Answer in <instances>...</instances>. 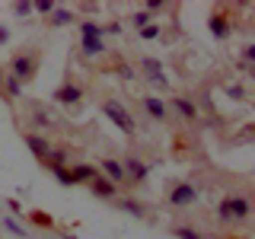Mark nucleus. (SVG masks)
I'll list each match as a JSON object with an SVG mask.
<instances>
[{
    "instance_id": "7",
    "label": "nucleus",
    "mask_w": 255,
    "mask_h": 239,
    "mask_svg": "<svg viewBox=\"0 0 255 239\" xmlns=\"http://www.w3.org/2000/svg\"><path fill=\"white\" fill-rule=\"evenodd\" d=\"M51 99L58 102V106H80V102H83V86L74 83V80H67V83H61L58 90H54Z\"/></svg>"
},
{
    "instance_id": "25",
    "label": "nucleus",
    "mask_w": 255,
    "mask_h": 239,
    "mask_svg": "<svg viewBox=\"0 0 255 239\" xmlns=\"http://www.w3.org/2000/svg\"><path fill=\"white\" fill-rule=\"evenodd\" d=\"M128 22H131L134 29H143V26H150V22H153V16L140 10V13H131V16H128Z\"/></svg>"
},
{
    "instance_id": "27",
    "label": "nucleus",
    "mask_w": 255,
    "mask_h": 239,
    "mask_svg": "<svg viewBox=\"0 0 255 239\" xmlns=\"http://www.w3.org/2000/svg\"><path fill=\"white\" fill-rule=\"evenodd\" d=\"M48 172H51L54 179L61 182V185H67V188L74 185V175H70V169H67V166H64V169H48Z\"/></svg>"
},
{
    "instance_id": "32",
    "label": "nucleus",
    "mask_w": 255,
    "mask_h": 239,
    "mask_svg": "<svg viewBox=\"0 0 255 239\" xmlns=\"http://www.w3.org/2000/svg\"><path fill=\"white\" fill-rule=\"evenodd\" d=\"M102 35H122V19H112L109 26H102Z\"/></svg>"
},
{
    "instance_id": "20",
    "label": "nucleus",
    "mask_w": 255,
    "mask_h": 239,
    "mask_svg": "<svg viewBox=\"0 0 255 239\" xmlns=\"http://www.w3.org/2000/svg\"><path fill=\"white\" fill-rule=\"evenodd\" d=\"M77 26H80V38H106L102 35V22L96 19H77Z\"/></svg>"
},
{
    "instance_id": "26",
    "label": "nucleus",
    "mask_w": 255,
    "mask_h": 239,
    "mask_svg": "<svg viewBox=\"0 0 255 239\" xmlns=\"http://www.w3.org/2000/svg\"><path fill=\"white\" fill-rule=\"evenodd\" d=\"M32 121H35V127H48V124H51V118H48V112L42 106H32Z\"/></svg>"
},
{
    "instance_id": "22",
    "label": "nucleus",
    "mask_w": 255,
    "mask_h": 239,
    "mask_svg": "<svg viewBox=\"0 0 255 239\" xmlns=\"http://www.w3.org/2000/svg\"><path fill=\"white\" fill-rule=\"evenodd\" d=\"M26 220H29V223H35V227H42V230H51V227H54V217H48L45 211H29V214H26Z\"/></svg>"
},
{
    "instance_id": "10",
    "label": "nucleus",
    "mask_w": 255,
    "mask_h": 239,
    "mask_svg": "<svg viewBox=\"0 0 255 239\" xmlns=\"http://www.w3.org/2000/svg\"><path fill=\"white\" fill-rule=\"evenodd\" d=\"M140 70L147 74V80L156 86V90H166V86H169V80L163 77V64H159L156 58H143L140 61Z\"/></svg>"
},
{
    "instance_id": "24",
    "label": "nucleus",
    "mask_w": 255,
    "mask_h": 239,
    "mask_svg": "<svg viewBox=\"0 0 255 239\" xmlns=\"http://www.w3.org/2000/svg\"><path fill=\"white\" fill-rule=\"evenodd\" d=\"M54 0H32V13H38V16H51L54 13Z\"/></svg>"
},
{
    "instance_id": "38",
    "label": "nucleus",
    "mask_w": 255,
    "mask_h": 239,
    "mask_svg": "<svg viewBox=\"0 0 255 239\" xmlns=\"http://www.w3.org/2000/svg\"><path fill=\"white\" fill-rule=\"evenodd\" d=\"M64 239H77V236H74V233H67V236H64Z\"/></svg>"
},
{
    "instance_id": "23",
    "label": "nucleus",
    "mask_w": 255,
    "mask_h": 239,
    "mask_svg": "<svg viewBox=\"0 0 255 239\" xmlns=\"http://www.w3.org/2000/svg\"><path fill=\"white\" fill-rule=\"evenodd\" d=\"M137 35L143 38V42H156V38L163 35V29H159V22L153 19V22H150V26H143V29H137Z\"/></svg>"
},
{
    "instance_id": "33",
    "label": "nucleus",
    "mask_w": 255,
    "mask_h": 239,
    "mask_svg": "<svg viewBox=\"0 0 255 239\" xmlns=\"http://www.w3.org/2000/svg\"><path fill=\"white\" fill-rule=\"evenodd\" d=\"M118 77H125V80H134L137 74H134V67H131V64H118Z\"/></svg>"
},
{
    "instance_id": "30",
    "label": "nucleus",
    "mask_w": 255,
    "mask_h": 239,
    "mask_svg": "<svg viewBox=\"0 0 255 239\" xmlns=\"http://www.w3.org/2000/svg\"><path fill=\"white\" fill-rule=\"evenodd\" d=\"M3 227H6V230H10V233H13V236H19V239H26V230H22V227H19V223H16L13 217H3Z\"/></svg>"
},
{
    "instance_id": "5",
    "label": "nucleus",
    "mask_w": 255,
    "mask_h": 239,
    "mask_svg": "<svg viewBox=\"0 0 255 239\" xmlns=\"http://www.w3.org/2000/svg\"><path fill=\"white\" fill-rule=\"evenodd\" d=\"M118 163H122V169H125V185H128V188H134V185H143V182H147V175H150V166L143 163L140 156L128 153L125 159H118Z\"/></svg>"
},
{
    "instance_id": "11",
    "label": "nucleus",
    "mask_w": 255,
    "mask_h": 239,
    "mask_svg": "<svg viewBox=\"0 0 255 239\" xmlns=\"http://www.w3.org/2000/svg\"><path fill=\"white\" fill-rule=\"evenodd\" d=\"M86 188L93 191V198H102V201H115V198H118V185H115V182H109L106 175H96Z\"/></svg>"
},
{
    "instance_id": "4",
    "label": "nucleus",
    "mask_w": 255,
    "mask_h": 239,
    "mask_svg": "<svg viewBox=\"0 0 255 239\" xmlns=\"http://www.w3.org/2000/svg\"><path fill=\"white\" fill-rule=\"evenodd\" d=\"M102 115H106L109 121L118 127V131H125V134H134V131H137L134 115L122 106V102H115V99H106V102H102Z\"/></svg>"
},
{
    "instance_id": "21",
    "label": "nucleus",
    "mask_w": 255,
    "mask_h": 239,
    "mask_svg": "<svg viewBox=\"0 0 255 239\" xmlns=\"http://www.w3.org/2000/svg\"><path fill=\"white\" fill-rule=\"evenodd\" d=\"M169 233H172L175 239H204L195 227H185V223H175V227H169Z\"/></svg>"
},
{
    "instance_id": "37",
    "label": "nucleus",
    "mask_w": 255,
    "mask_h": 239,
    "mask_svg": "<svg viewBox=\"0 0 255 239\" xmlns=\"http://www.w3.org/2000/svg\"><path fill=\"white\" fill-rule=\"evenodd\" d=\"M0 86H3V67H0Z\"/></svg>"
},
{
    "instance_id": "18",
    "label": "nucleus",
    "mask_w": 255,
    "mask_h": 239,
    "mask_svg": "<svg viewBox=\"0 0 255 239\" xmlns=\"http://www.w3.org/2000/svg\"><path fill=\"white\" fill-rule=\"evenodd\" d=\"M19 96H22V83H19V80H13V77L3 70V86H0V99L13 102V99H19Z\"/></svg>"
},
{
    "instance_id": "12",
    "label": "nucleus",
    "mask_w": 255,
    "mask_h": 239,
    "mask_svg": "<svg viewBox=\"0 0 255 239\" xmlns=\"http://www.w3.org/2000/svg\"><path fill=\"white\" fill-rule=\"evenodd\" d=\"M172 112L182 118V121H198V106L191 96H175L172 99Z\"/></svg>"
},
{
    "instance_id": "16",
    "label": "nucleus",
    "mask_w": 255,
    "mask_h": 239,
    "mask_svg": "<svg viewBox=\"0 0 255 239\" xmlns=\"http://www.w3.org/2000/svg\"><path fill=\"white\" fill-rule=\"evenodd\" d=\"M115 207H118V211H125V214H131V217H137V220L147 217V207H143V204L137 201V198H131V195L115 198Z\"/></svg>"
},
{
    "instance_id": "31",
    "label": "nucleus",
    "mask_w": 255,
    "mask_h": 239,
    "mask_svg": "<svg viewBox=\"0 0 255 239\" xmlns=\"http://www.w3.org/2000/svg\"><path fill=\"white\" fill-rule=\"evenodd\" d=\"M163 10H166L163 0H147V3H143V13H150V16H153V13H163Z\"/></svg>"
},
{
    "instance_id": "8",
    "label": "nucleus",
    "mask_w": 255,
    "mask_h": 239,
    "mask_svg": "<svg viewBox=\"0 0 255 239\" xmlns=\"http://www.w3.org/2000/svg\"><path fill=\"white\" fill-rule=\"evenodd\" d=\"M140 106H143V112H147V115L153 118V121H159V124H163L166 118H169V106H166V99H159V96H153V93L143 96Z\"/></svg>"
},
{
    "instance_id": "17",
    "label": "nucleus",
    "mask_w": 255,
    "mask_h": 239,
    "mask_svg": "<svg viewBox=\"0 0 255 239\" xmlns=\"http://www.w3.org/2000/svg\"><path fill=\"white\" fill-rule=\"evenodd\" d=\"M70 22H77V13L67 10V6H54V13L48 16V26H54V29H64Z\"/></svg>"
},
{
    "instance_id": "36",
    "label": "nucleus",
    "mask_w": 255,
    "mask_h": 239,
    "mask_svg": "<svg viewBox=\"0 0 255 239\" xmlns=\"http://www.w3.org/2000/svg\"><path fill=\"white\" fill-rule=\"evenodd\" d=\"M223 239H246V236H223Z\"/></svg>"
},
{
    "instance_id": "28",
    "label": "nucleus",
    "mask_w": 255,
    "mask_h": 239,
    "mask_svg": "<svg viewBox=\"0 0 255 239\" xmlns=\"http://www.w3.org/2000/svg\"><path fill=\"white\" fill-rule=\"evenodd\" d=\"M13 16H19V19H22V16H32V0H16V3H13Z\"/></svg>"
},
{
    "instance_id": "6",
    "label": "nucleus",
    "mask_w": 255,
    "mask_h": 239,
    "mask_svg": "<svg viewBox=\"0 0 255 239\" xmlns=\"http://www.w3.org/2000/svg\"><path fill=\"white\" fill-rule=\"evenodd\" d=\"M207 29H211V35L217 38V42H227V38L233 35V19H230L227 6H214L211 16H207Z\"/></svg>"
},
{
    "instance_id": "9",
    "label": "nucleus",
    "mask_w": 255,
    "mask_h": 239,
    "mask_svg": "<svg viewBox=\"0 0 255 239\" xmlns=\"http://www.w3.org/2000/svg\"><path fill=\"white\" fill-rule=\"evenodd\" d=\"M22 140H26V147L32 150V156H35L38 163H45L48 150H51V140H48L45 134H35V131H26V134H22Z\"/></svg>"
},
{
    "instance_id": "34",
    "label": "nucleus",
    "mask_w": 255,
    "mask_h": 239,
    "mask_svg": "<svg viewBox=\"0 0 255 239\" xmlns=\"http://www.w3.org/2000/svg\"><path fill=\"white\" fill-rule=\"evenodd\" d=\"M10 42V26H0V45Z\"/></svg>"
},
{
    "instance_id": "19",
    "label": "nucleus",
    "mask_w": 255,
    "mask_h": 239,
    "mask_svg": "<svg viewBox=\"0 0 255 239\" xmlns=\"http://www.w3.org/2000/svg\"><path fill=\"white\" fill-rule=\"evenodd\" d=\"M80 51L86 58H99V54H106V38H80Z\"/></svg>"
},
{
    "instance_id": "3",
    "label": "nucleus",
    "mask_w": 255,
    "mask_h": 239,
    "mask_svg": "<svg viewBox=\"0 0 255 239\" xmlns=\"http://www.w3.org/2000/svg\"><path fill=\"white\" fill-rule=\"evenodd\" d=\"M201 201V191H198V185H191V182H172L169 188H166V204L169 207H191Z\"/></svg>"
},
{
    "instance_id": "1",
    "label": "nucleus",
    "mask_w": 255,
    "mask_h": 239,
    "mask_svg": "<svg viewBox=\"0 0 255 239\" xmlns=\"http://www.w3.org/2000/svg\"><path fill=\"white\" fill-rule=\"evenodd\" d=\"M252 217V198L246 191H230L220 198L217 204V220L223 227H233V223H246Z\"/></svg>"
},
{
    "instance_id": "13",
    "label": "nucleus",
    "mask_w": 255,
    "mask_h": 239,
    "mask_svg": "<svg viewBox=\"0 0 255 239\" xmlns=\"http://www.w3.org/2000/svg\"><path fill=\"white\" fill-rule=\"evenodd\" d=\"M96 169H99V175H106L109 182H115L118 188L125 185V169H122V163H118V159H112V156H106V159H102L99 166H96Z\"/></svg>"
},
{
    "instance_id": "15",
    "label": "nucleus",
    "mask_w": 255,
    "mask_h": 239,
    "mask_svg": "<svg viewBox=\"0 0 255 239\" xmlns=\"http://www.w3.org/2000/svg\"><path fill=\"white\" fill-rule=\"evenodd\" d=\"M45 166L48 169H64V166H70V147H51L48 150V156H45Z\"/></svg>"
},
{
    "instance_id": "35",
    "label": "nucleus",
    "mask_w": 255,
    "mask_h": 239,
    "mask_svg": "<svg viewBox=\"0 0 255 239\" xmlns=\"http://www.w3.org/2000/svg\"><path fill=\"white\" fill-rule=\"evenodd\" d=\"M6 207H10L13 214H22V207H19V201H13V198H6Z\"/></svg>"
},
{
    "instance_id": "14",
    "label": "nucleus",
    "mask_w": 255,
    "mask_h": 239,
    "mask_svg": "<svg viewBox=\"0 0 255 239\" xmlns=\"http://www.w3.org/2000/svg\"><path fill=\"white\" fill-rule=\"evenodd\" d=\"M67 169H70V175H74V185H90L96 175H99V169H96L93 163H70Z\"/></svg>"
},
{
    "instance_id": "2",
    "label": "nucleus",
    "mask_w": 255,
    "mask_h": 239,
    "mask_svg": "<svg viewBox=\"0 0 255 239\" xmlns=\"http://www.w3.org/2000/svg\"><path fill=\"white\" fill-rule=\"evenodd\" d=\"M38 64H42V51L38 48H19V51L10 58V64H6V74H10L13 80H19V83H32L38 74Z\"/></svg>"
},
{
    "instance_id": "29",
    "label": "nucleus",
    "mask_w": 255,
    "mask_h": 239,
    "mask_svg": "<svg viewBox=\"0 0 255 239\" xmlns=\"http://www.w3.org/2000/svg\"><path fill=\"white\" fill-rule=\"evenodd\" d=\"M227 96H230V99H236V102H246V86L230 83V86H227Z\"/></svg>"
}]
</instances>
